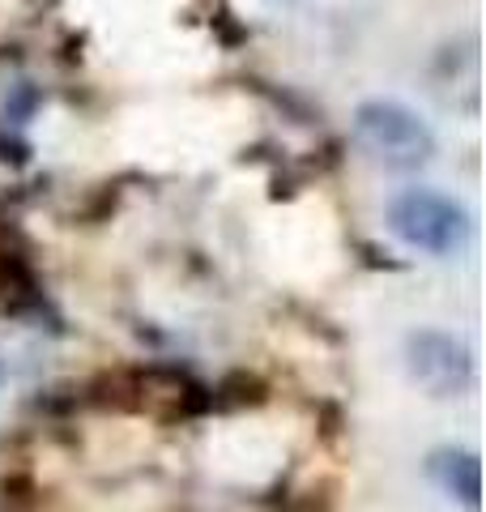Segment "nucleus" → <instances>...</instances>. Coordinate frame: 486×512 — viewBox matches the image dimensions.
<instances>
[{
    "label": "nucleus",
    "instance_id": "nucleus-1",
    "mask_svg": "<svg viewBox=\"0 0 486 512\" xmlns=\"http://www.w3.org/2000/svg\"><path fill=\"white\" fill-rule=\"evenodd\" d=\"M388 231H393L405 248L427 252V256H452L469 244L474 235V218L469 210L435 188H401L384 205Z\"/></svg>",
    "mask_w": 486,
    "mask_h": 512
},
{
    "label": "nucleus",
    "instance_id": "nucleus-2",
    "mask_svg": "<svg viewBox=\"0 0 486 512\" xmlns=\"http://www.w3.org/2000/svg\"><path fill=\"white\" fill-rule=\"evenodd\" d=\"M354 141L388 171H418L435 158L431 124L397 99H367L354 111Z\"/></svg>",
    "mask_w": 486,
    "mask_h": 512
},
{
    "label": "nucleus",
    "instance_id": "nucleus-3",
    "mask_svg": "<svg viewBox=\"0 0 486 512\" xmlns=\"http://www.w3.org/2000/svg\"><path fill=\"white\" fill-rule=\"evenodd\" d=\"M405 372L423 393L452 402V397L474 393L478 359L474 346L448 329H414L405 333Z\"/></svg>",
    "mask_w": 486,
    "mask_h": 512
},
{
    "label": "nucleus",
    "instance_id": "nucleus-4",
    "mask_svg": "<svg viewBox=\"0 0 486 512\" xmlns=\"http://www.w3.org/2000/svg\"><path fill=\"white\" fill-rule=\"evenodd\" d=\"M427 474L435 478V487L444 495H452V500L465 504L469 512H478V504H482L478 453H469V448H435L431 461H427Z\"/></svg>",
    "mask_w": 486,
    "mask_h": 512
}]
</instances>
